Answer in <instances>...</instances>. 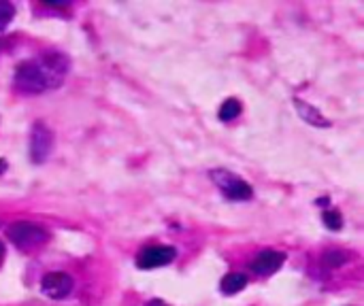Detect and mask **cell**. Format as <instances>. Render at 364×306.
<instances>
[{
  "instance_id": "cell-1",
  "label": "cell",
  "mask_w": 364,
  "mask_h": 306,
  "mask_svg": "<svg viewBox=\"0 0 364 306\" xmlns=\"http://www.w3.org/2000/svg\"><path fill=\"white\" fill-rule=\"evenodd\" d=\"M7 237L9 241L22 249V251H32L49 241V232L45 227L32 223V221H15L7 227Z\"/></svg>"
},
{
  "instance_id": "cell-2",
  "label": "cell",
  "mask_w": 364,
  "mask_h": 306,
  "mask_svg": "<svg viewBox=\"0 0 364 306\" xmlns=\"http://www.w3.org/2000/svg\"><path fill=\"white\" fill-rule=\"evenodd\" d=\"M13 86H15L22 94H30V96L43 94L45 90H49L47 79H45V74H43V70H41L37 58H34V60H26V62H22V64L15 68Z\"/></svg>"
},
{
  "instance_id": "cell-3",
  "label": "cell",
  "mask_w": 364,
  "mask_h": 306,
  "mask_svg": "<svg viewBox=\"0 0 364 306\" xmlns=\"http://www.w3.org/2000/svg\"><path fill=\"white\" fill-rule=\"evenodd\" d=\"M211 181L220 187V192L230 198V200H249L254 196V189L247 181H243L241 177H237L235 173L230 171H224V168H215L209 173Z\"/></svg>"
},
{
  "instance_id": "cell-4",
  "label": "cell",
  "mask_w": 364,
  "mask_h": 306,
  "mask_svg": "<svg viewBox=\"0 0 364 306\" xmlns=\"http://www.w3.org/2000/svg\"><path fill=\"white\" fill-rule=\"evenodd\" d=\"M45 79H47V86L49 90L51 88H60L64 76L68 74V68H70V60L62 53V51H45L37 58Z\"/></svg>"
},
{
  "instance_id": "cell-5",
  "label": "cell",
  "mask_w": 364,
  "mask_h": 306,
  "mask_svg": "<svg viewBox=\"0 0 364 306\" xmlns=\"http://www.w3.org/2000/svg\"><path fill=\"white\" fill-rule=\"evenodd\" d=\"M53 149V132L45 124H34L30 130V160L32 164H43Z\"/></svg>"
},
{
  "instance_id": "cell-6",
  "label": "cell",
  "mask_w": 364,
  "mask_h": 306,
  "mask_svg": "<svg viewBox=\"0 0 364 306\" xmlns=\"http://www.w3.org/2000/svg\"><path fill=\"white\" fill-rule=\"evenodd\" d=\"M177 251L175 247H169V245H154V247H148L143 249L136 258V266L143 268V270H152V268H160V266H167L175 260Z\"/></svg>"
},
{
  "instance_id": "cell-7",
  "label": "cell",
  "mask_w": 364,
  "mask_h": 306,
  "mask_svg": "<svg viewBox=\"0 0 364 306\" xmlns=\"http://www.w3.org/2000/svg\"><path fill=\"white\" fill-rule=\"evenodd\" d=\"M72 277L68 272H62V270H53V272H47L41 281V291L51 298V300H62L66 298L70 291H72Z\"/></svg>"
},
{
  "instance_id": "cell-8",
  "label": "cell",
  "mask_w": 364,
  "mask_h": 306,
  "mask_svg": "<svg viewBox=\"0 0 364 306\" xmlns=\"http://www.w3.org/2000/svg\"><path fill=\"white\" fill-rule=\"evenodd\" d=\"M285 262V255L281 251H275V249H264L256 255V260L252 262V270L260 277H266V274H273L281 264Z\"/></svg>"
},
{
  "instance_id": "cell-9",
  "label": "cell",
  "mask_w": 364,
  "mask_h": 306,
  "mask_svg": "<svg viewBox=\"0 0 364 306\" xmlns=\"http://www.w3.org/2000/svg\"><path fill=\"white\" fill-rule=\"evenodd\" d=\"M294 109L299 111L301 119H305L307 124H311V126H316V128H328V126H330V121H328L313 105H309V102H305V100H301V98H294Z\"/></svg>"
},
{
  "instance_id": "cell-10",
  "label": "cell",
  "mask_w": 364,
  "mask_h": 306,
  "mask_svg": "<svg viewBox=\"0 0 364 306\" xmlns=\"http://www.w3.org/2000/svg\"><path fill=\"white\" fill-rule=\"evenodd\" d=\"M245 285H247V277L243 272H230L222 279V291L226 295L239 293L241 289H245Z\"/></svg>"
},
{
  "instance_id": "cell-11",
  "label": "cell",
  "mask_w": 364,
  "mask_h": 306,
  "mask_svg": "<svg viewBox=\"0 0 364 306\" xmlns=\"http://www.w3.org/2000/svg\"><path fill=\"white\" fill-rule=\"evenodd\" d=\"M347 260H349V253L347 251H343V249H328V251H324V255H322V264H324V268H341V266H345L347 264Z\"/></svg>"
},
{
  "instance_id": "cell-12",
  "label": "cell",
  "mask_w": 364,
  "mask_h": 306,
  "mask_svg": "<svg viewBox=\"0 0 364 306\" xmlns=\"http://www.w3.org/2000/svg\"><path fill=\"white\" fill-rule=\"evenodd\" d=\"M243 107L237 98H226L220 107V111H217V117H220L222 121H233L241 115Z\"/></svg>"
},
{
  "instance_id": "cell-13",
  "label": "cell",
  "mask_w": 364,
  "mask_h": 306,
  "mask_svg": "<svg viewBox=\"0 0 364 306\" xmlns=\"http://www.w3.org/2000/svg\"><path fill=\"white\" fill-rule=\"evenodd\" d=\"M15 18V7L11 3H7V0H0V32H5L7 26L13 22Z\"/></svg>"
},
{
  "instance_id": "cell-14",
  "label": "cell",
  "mask_w": 364,
  "mask_h": 306,
  "mask_svg": "<svg viewBox=\"0 0 364 306\" xmlns=\"http://www.w3.org/2000/svg\"><path fill=\"white\" fill-rule=\"evenodd\" d=\"M322 219H324V225L330 230H341V225H343V217L339 211H324Z\"/></svg>"
},
{
  "instance_id": "cell-15",
  "label": "cell",
  "mask_w": 364,
  "mask_h": 306,
  "mask_svg": "<svg viewBox=\"0 0 364 306\" xmlns=\"http://www.w3.org/2000/svg\"><path fill=\"white\" fill-rule=\"evenodd\" d=\"M148 306H169V304H164V302H160V300H152Z\"/></svg>"
},
{
  "instance_id": "cell-16",
  "label": "cell",
  "mask_w": 364,
  "mask_h": 306,
  "mask_svg": "<svg viewBox=\"0 0 364 306\" xmlns=\"http://www.w3.org/2000/svg\"><path fill=\"white\" fill-rule=\"evenodd\" d=\"M3 260H5V245L0 243V264H3Z\"/></svg>"
},
{
  "instance_id": "cell-17",
  "label": "cell",
  "mask_w": 364,
  "mask_h": 306,
  "mask_svg": "<svg viewBox=\"0 0 364 306\" xmlns=\"http://www.w3.org/2000/svg\"><path fill=\"white\" fill-rule=\"evenodd\" d=\"M5 166H7V162H5V160H0V173H5V171H3Z\"/></svg>"
}]
</instances>
